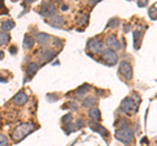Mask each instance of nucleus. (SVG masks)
I'll return each mask as SVG.
<instances>
[{"instance_id":"1","label":"nucleus","mask_w":157,"mask_h":146,"mask_svg":"<svg viewBox=\"0 0 157 146\" xmlns=\"http://www.w3.org/2000/svg\"><path fill=\"white\" fill-rule=\"evenodd\" d=\"M37 126L34 123H21L17 126H14V129L12 130V140L14 142H20L26 137L28 134H30Z\"/></svg>"},{"instance_id":"2","label":"nucleus","mask_w":157,"mask_h":146,"mask_svg":"<svg viewBox=\"0 0 157 146\" xmlns=\"http://www.w3.org/2000/svg\"><path fill=\"white\" fill-rule=\"evenodd\" d=\"M115 137L117 140L122 141L123 144H131L134 141V130L131 129V126H127V128H122V129H117L115 132Z\"/></svg>"},{"instance_id":"3","label":"nucleus","mask_w":157,"mask_h":146,"mask_svg":"<svg viewBox=\"0 0 157 146\" xmlns=\"http://www.w3.org/2000/svg\"><path fill=\"white\" fill-rule=\"evenodd\" d=\"M121 111L123 114H126V115H134V114H136V111H137L136 102L132 99L131 97H127V98H124L123 100H122Z\"/></svg>"},{"instance_id":"4","label":"nucleus","mask_w":157,"mask_h":146,"mask_svg":"<svg viewBox=\"0 0 157 146\" xmlns=\"http://www.w3.org/2000/svg\"><path fill=\"white\" fill-rule=\"evenodd\" d=\"M118 73H119V75L123 77L124 80H127V81L132 80V75H134V71H132V65L130 64L128 61H126V60L121 61V63H119V68H118Z\"/></svg>"},{"instance_id":"5","label":"nucleus","mask_w":157,"mask_h":146,"mask_svg":"<svg viewBox=\"0 0 157 146\" xmlns=\"http://www.w3.org/2000/svg\"><path fill=\"white\" fill-rule=\"evenodd\" d=\"M101 60L105 63L106 65H115L118 61V55L115 53V51L110 50V48H106L101 52Z\"/></svg>"},{"instance_id":"6","label":"nucleus","mask_w":157,"mask_h":146,"mask_svg":"<svg viewBox=\"0 0 157 146\" xmlns=\"http://www.w3.org/2000/svg\"><path fill=\"white\" fill-rule=\"evenodd\" d=\"M88 51L90 52V55H98L102 51V42L100 38H92V39L88 41Z\"/></svg>"},{"instance_id":"7","label":"nucleus","mask_w":157,"mask_h":146,"mask_svg":"<svg viewBox=\"0 0 157 146\" xmlns=\"http://www.w3.org/2000/svg\"><path fill=\"white\" fill-rule=\"evenodd\" d=\"M39 13L42 14V16H45V17H52V16H55L56 14V8L55 5H54L52 3H42L41 4V8H39Z\"/></svg>"},{"instance_id":"8","label":"nucleus","mask_w":157,"mask_h":146,"mask_svg":"<svg viewBox=\"0 0 157 146\" xmlns=\"http://www.w3.org/2000/svg\"><path fill=\"white\" fill-rule=\"evenodd\" d=\"M105 43L107 45V47L110 48V50H119L121 46H119V42H118V38L114 35V34H109V35L106 37V41Z\"/></svg>"},{"instance_id":"9","label":"nucleus","mask_w":157,"mask_h":146,"mask_svg":"<svg viewBox=\"0 0 157 146\" xmlns=\"http://www.w3.org/2000/svg\"><path fill=\"white\" fill-rule=\"evenodd\" d=\"M89 126L90 128L94 130V132H97V133H100L102 137L104 138H106L107 136H109V132H107V130L104 128V126H102L101 124H98V123H96V121H89Z\"/></svg>"},{"instance_id":"10","label":"nucleus","mask_w":157,"mask_h":146,"mask_svg":"<svg viewBox=\"0 0 157 146\" xmlns=\"http://www.w3.org/2000/svg\"><path fill=\"white\" fill-rule=\"evenodd\" d=\"M26 102H28V94L25 91H20V93H17L13 97V103L16 106H22V104H25Z\"/></svg>"},{"instance_id":"11","label":"nucleus","mask_w":157,"mask_h":146,"mask_svg":"<svg viewBox=\"0 0 157 146\" xmlns=\"http://www.w3.org/2000/svg\"><path fill=\"white\" fill-rule=\"evenodd\" d=\"M89 89H90V86L88 85V84H84L82 86L78 87V89H76L72 94H73V97H75L76 99H81L84 95H86V93L89 91Z\"/></svg>"},{"instance_id":"12","label":"nucleus","mask_w":157,"mask_h":146,"mask_svg":"<svg viewBox=\"0 0 157 146\" xmlns=\"http://www.w3.org/2000/svg\"><path fill=\"white\" fill-rule=\"evenodd\" d=\"M48 24L54 27H62L64 25V18H63L60 14H55V16H52L50 20H48Z\"/></svg>"},{"instance_id":"13","label":"nucleus","mask_w":157,"mask_h":146,"mask_svg":"<svg viewBox=\"0 0 157 146\" xmlns=\"http://www.w3.org/2000/svg\"><path fill=\"white\" fill-rule=\"evenodd\" d=\"M55 51L52 50H42L41 53H39V57H41L42 61H50L51 59H54L55 57Z\"/></svg>"},{"instance_id":"14","label":"nucleus","mask_w":157,"mask_h":146,"mask_svg":"<svg viewBox=\"0 0 157 146\" xmlns=\"http://www.w3.org/2000/svg\"><path fill=\"white\" fill-rule=\"evenodd\" d=\"M88 115H89V118L92 119V121H98L101 119V112H100V110L98 108H96V107L94 108H90Z\"/></svg>"},{"instance_id":"15","label":"nucleus","mask_w":157,"mask_h":146,"mask_svg":"<svg viewBox=\"0 0 157 146\" xmlns=\"http://www.w3.org/2000/svg\"><path fill=\"white\" fill-rule=\"evenodd\" d=\"M37 71H38V64L37 63H30V64L26 67V73H28L29 77H33L37 73Z\"/></svg>"},{"instance_id":"16","label":"nucleus","mask_w":157,"mask_h":146,"mask_svg":"<svg viewBox=\"0 0 157 146\" xmlns=\"http://www.w3.org/2000/svg\"><path fill=\"white\" fill-rule=\"evenodd\" d=\"M50 39V37H48V34L46 33H38L37 34V43L38 45H45V43L48 42Z\"/></svg>"},{"instance_id":"17","label":"nucleus","mask_w":157,"mask_h":146,"mask_svg":"<svg viewBox=\"0 0 157 146\" xmlns=\"http://www.w3.org/2000/svg\"><path fill=\"white\" fill-rule=\"evenodd\" d=\"M97 104V98H94V97H86V98L82 100V106L84 107H93V106H96Z\"/></svg>"},{"instance_id":"18","label":"nucleus","mask_w":157,"mask_h":146,"mask_svg":"<svg viewBox=\"0 0 157 146\" xmlns=\"http://www.w3.org/2000/svg\"><path fill=\"white\" fill-rule=\"evenodd\" d=\"M141 37H143V33H140L139 30L134 31V47L136 48V50L140 47V43H141Z\"/></svg>"},{"instance_id":"19","label":"nucleus","mask_w":157,"mask_h":146,"mask_svg":"<svg viewBox=\"0 0 157 146\" xmlns=\"http://www.w3.org/2000/svg\"><path fill=\"white\" fill-rule=\"evenodd\" d=\"M33 46H34V38H32L30 35H25V38H24V48L30 50Z\"/></svg>"},{"instance_id":"20","label":"nucleus","mask_w":157,"mask_h":146,"mask_svg":"<svg viewBox=\"0 0 157 146\" xmlns=\"http://www.w3.org/2000/svg\"><path fill=\"white\" fill-rule=\"evenodd\" d=\"M14 27V22L12 20H7V21H3L2 22V30L3 31H8V30H11V29Z\"/></svg>"},{"instance_id":"21","label":"nucleus","mask_w":157,"mask_h":146,"mask_svg":"<svg viewBox=\"0 0 157 146\" xmlns=\"http://www.w3.org/2000/svg\"><path fill=\"white\" fill-rule=\"evenodd\" d=\"M115 126H118V129H122V128H127V126H130V124H128V121H127V119L121 118L115 123Z\"/></svg>"},{"instance_id":"22","label":"nucleus","mask_w":157,"mask_h":146,"mask_svg":"<svg viewBox=\"0 0 157 146\" xmlns=\"http://www.w3.org/2000/svg\"><path fill=\"white\" fill-rule=\"evenodd\" d=\"M9 34L6 33V31H0V46H3V45H6V43L9 42Z\"/></svg>"},{"instance_id":"23","label":"nucleus","mask_w":157,"mask_h":146,"mask_svg":"<svg viewBox=\"0 0 157 146\" xmlns=\"http://www.w3.org/2000/svg\"><path fill=\"white\" fill-rule=\"evenodd\" d=\"M149 17L152 18V20H157V9H156V7H152L149 9Z\"/></svg>"},{"instance_id":"24","label":"nucleus","mask_w":157,"mask_h":146,"mask_svg":"<svg viewBox=\"0 0 157 146\" xmlns=\"http://www.w3.org/2000/svg\"><path fill=\"white\" fill-rule=\"evenodd\" d=\"M118 25H119V20H118V18H113V20H110L109 24H107V27H117Z\"/></svg>"},{"instance_id":"25","label":"nucleus","mask_w":157,"mask_h":146,"mask_svg":"<svg viewBox=\"0 0 157 146\" xmlns=\"http://www.w3.org/2000/svg\"><path fill=\"white\" fill-rule=\"evenodd\" d=\"M0 146H8V140L4 134H0Z\"/></svg>"},{"instance_id":"26","label":"nucleus","mask_w":157,"mask_h":146,"mask_svg":"<svg viewBox=\"0 0 157 146\" xmlns=\"http://www.w3.org/2000/svg\"><path fill=\"white\" fill-rule=\"evenodd\" d=\"M63 108H71V110H77V106L75 103H66L64 106H63Z\"/></svg>"},{"instance_id":"27","label":"nucleus","mask_w":157,"mask_h":146,"mask_svg":"<svg viewBox=\"0 0 157 146\" xmlns=\"http://www.w3.org/2000/svg\"><path fill=\"white\" fill-rule=\"evenodd\" d=\"M62 121H63V123H68V124H70L71 121H72V116H71L70 114H68V115H66L64 118L62 119Z\"/></svg>"},{"instance_id":"28","label":"nucleus","mask_w":157,"mask_h":146,"mask_svg":"<svg viewBox=\"0 0 157 146\" xmlns=\"http://www.w3.org/2000/svg\"><path fill=\"white\" fill-rule=\"evenodd\" d=\"M76 128H82V126H84L85 125V121L84 120H82V119H78L77 121H76Z\"/></svg>"},{"instance_id":"29","label":"nucleus","mask_w":157,"mask_h":146,"mask_svg":"<svg viewBox=\"0 0 157 146\" xmlns=\"http://www.w3.org/2000/svg\"><path fill=\"white\" fill-rule=\"evenodd\" d=\"M9 52H11V53H16L17 52V47L16 46H11V47H9Z\"/></svg>"},{"instance_id":"30","label":"nucleus","mask_w":157,"mask_h":146,"mask_svg":"<svg viewBox=\"0 0 157 146\" xmlns=\"http://www.w3.org/2000/svg\"><path fill=\"white\" fill-rule=\"evenodd\" d=\"M62 41H58V39H54V46H62V43H60Z\"/></svg>"},{"instance_id":"31","label":"nucleus","mask_w":157,"mask_h":146,"mask_svg":"<svg viewBox=\"0 0 157 146\" xmlns=\"http://www.w3.org/2000/svg\"><path fill=\"white\" fill-rule=\"evenodd\" d=\"M0 9H2V11H8V9L6 8V5H4L3 2H0Z\"/></svg>"},{"instance_id":"32","label":"nucleus","mask_w":157,"mask_h":146,"mask_svg":"<svg viewBox=\"0 0 157 146\" xmlns=\"http://www.w3.org/2000/svg\"><path fill=\"white\" fill-rule=\"evenodd\" d=\"M137 5H139V7H145L147 5V2H143V3L139 2V3H137Z\"/></svg>"},{"instance_id":"33","label":"nucleus","mask_w":157,"mask_h":146,"mask_svg":"<svg viewBox=\"0 0 157 146\" xmlns=\"http://www.w3.org/2000/svg\"><path fill=\"white\" fill-rule=\"evenodd\" d=\"M0 82H7V78H6V77H2V76H0Z\"/></svg>"},{"instance_id":"34","label":"nucleus","mask_w":157,"mask_h":146,"mask_svg":"<svg viewBox=\"0 0 157 146\" xmlns=\"http://www.w3.org/2000/svg\"><path fill=\"white\" fill-rule=\"evenodd\" d=\"M3 57H4V52H3V51H0V60H2Z\"/></svg>"},{"instance_id":"35","label":"nucleus","mask_w":157,"mask_h":146,"mask_svg":"<svg viewBox=\"0 0 157 146\" xmlns=\"http://www.w3.org/2000/svg\"><path fill=\"white\" fill-rule=\"evenodd\" d=\"M67 8H68V7L66 5V4H64V5H63V7H62V9H63V11H66V9H67Z\"/></svg>"},{"instance_id":"36","label":"nucleus","mask_w":157,"mask_h":146,"mask_svg":"<svg viewBox=\"0 0 157 146\" xmlns=\"http://www.w3.org/2000/svg\"><path fill=\"white\" fill-rule=\"evenodd\" d=\"M0 123H2V116H0Z\"/></svg>"}]
</instances>
